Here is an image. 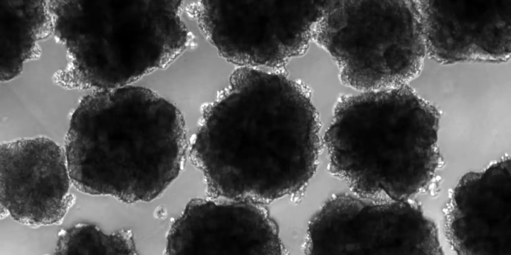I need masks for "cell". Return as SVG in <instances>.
Instances as JSON below:
<instances>
[{"instance_id":"1","label":"cell","mask_w":511,"mask_h":255,"mask_svg":"<svg viewBox=\"0 0 511 255\" xmlns=\"http://www.w3.org/2000/svg\"><path fill=\"white\" fill-rule=\"evenodd\" d=\"M320 128L304 86L246 69L206 111L190 156L210 196L269 202L305 189L318 164Z\"/></svg>"},{"instance_id":"2","label":"cell","mask_w":511,"mask_h":255,"mask_svg":"<svg viewBox=\"0 0 511 255\" xmlns=\"http://www.w3.org/2000/svg\"><path fill=\"white\" fill-rule=\"evenodd\" d=\"M188 148L177 108L149 89L129 85L83 96L64 150L76 189L133 203L160 195L179 175Z\"/></svg>"},{"instance_id":"3","label":"cell","mask_w":511,"mask_h":255,"mask_svg":"<svg viewBox=\"0 0 511 255\" xmlns=\"http://www.w3.org/2000/svg\"><path fill=\"white\" fill-rule=\"evenodd\" d=\"M440 120L407 85L343 96L324 138L329 171L356 194L410 199L440 166Z\"/></svg>"},{"instance_id":"4","label":"cell","mask_w":511,"mask_h":255,"mask_svg":"<svg viewBox=\"0 0 511 255\" xmlns=\"http://www.w3.org/2000/svg\"><path fill=\"white\" fill-rule=\"evenodd\" d=\"M182 1L75 0L57 9L53 31L70 60L69 84L112 89L168 66L186 49Z\"/></svg>"},{"instance_id":"5","label":"cell","mask_w":511,"mask_h":255,"mask_svg":"<svg viewBox=\"0 0 511 255\" xmlns=\"http://www.w3.org/2000/svg\"><path fill=\"white\" fill-rule=\"evenodd\" d=\"M313 40L363 92L407 85L427 55L416 0H327Z\"/></svg>"},{"instance_id":"6","label":"cell","mask_w":511,"mask_h":255,"mask_svg":"<svg viewBox=\"0 0 511 255\" xmlns=\"http://www.w3.org/2000/svg\"><path fill=\"white\" fill-rule=\"evenodd\" d=\"M326 0L198 1L202 31L228 61L239 67L279 68L309 47Z\"/></svg>"},{"instance_id":"7","label":"cell","mask_w":511,"mask_h":255,"mask_svg":"<svg viewBox=\"0 0 511 255\" xmlns=\"http://www.w3.org/2000/svg\"><path fill=\"white\" fill-rule=\"evenodd\" d=\"M306 254L442 255L438 228L410 199L353 192L329 199L308 224Z\"/></svg>"},{"instance_id":"8","label":"cell","mask_w":511,"mask_h":255,"mask_svg":"<svg viewBox=\"0 0 511 255\" xmlns=\"http://www.w3.org/2000/svg\"><path fill=\"white\" fill-rule=\"evenodd\" d=\"M0 204L29 226L58 224L75 202L64 149L45 136L0 146Z\"/></svg>"},{"instance_id":"9","label":"cell","mask_w":511,"mask_h":255,"mask_svg":"<svg viewBox=\"0 0 511 255\" xmlns=\"http://www.w3.org/2000/svg\"><path fill=\"white\" fill-rule=\"evenodd\" d=\"M426 54L443 64L503 62L511 51V0H416Z\"/></svg>"},{"instance_id":"10","label":"cell","mask_w":511,"mask_h":255,"mask_svg":"<svg viewBox=\"0 0 511 255\" xmlns=\"http://www.w3.org/2000/svg\"><path fill=\"white\" fill-rule=\"evenodd\" d=\"M191 200L167 235L168 255H279L274 225L257 203L223 198Z\"/></svg>"},{"instance_id":"11","label":"cell","mask_w":511,"mask_h":255,"mask_svg":"<svg viewBox=\"0 0 511 255\" xmlns=\"http://www.w3.org/2000/svg\"><path fill=\"white\" fill-rule=\"evenodd\" d=\"M445 223L447 240L458 254L511 255L510 156L462 176L450 197Z\"/></svg>"},{"instance_id":"12","label":"cell","mask_w":511,"mask_h":255,"mask_svg":"<svg viewBox=\"0 0 511 255\" xmlns=\"http://www.w3.org/2000/svg\"><path fill=\"white\" fill-rule=\"evenodd\" d=\"M52 32L47 0H0V81L18 77Z\"/></svg>"},{"instance_id":"13","label":"cell","mask_w":511,"mask_h":255,"mask_svg":"<svg viewBox=\"0 0 511 255\" xmlns=\"http://www.w3.org/2000/svg\"><path fill=\"white\" fill-rule=\"evenodd\" d=\"M136 251L129 231L107 234L92 224L78 223L60 231L54 254L133 255Z\"/></svg>"},{"instance_id":"14","label":"cell","mask_w":511,"mask_h":255,"mask_svg":"<svg viewBox=\"0 0 511 255\" xmlns=\"http://www.w3.org/2000/svg\"><path fill=\"white\" fill-rule=\"evenodd\" d=\"M58 1H59V0H54V1H53L51 3V5H50V15H51V24H52V9H53V8L54 6L55 5V4ZM52 32H53V31H52ZM69 63H70V61H69ZM68 66H67V67L66 69H65L63 71H61L58 74L57 77V80L58 83L61 86L63 87L64 88H65L66 89H69V90H75V89H71V88H69L68 86H67L66 84H65L64 81V79H63L64 73L65 71V70L67 69V68H68Z\"/></svg>"}]
</instances>
